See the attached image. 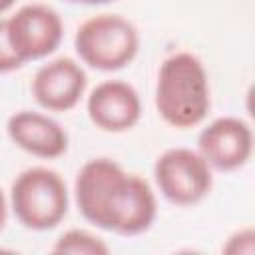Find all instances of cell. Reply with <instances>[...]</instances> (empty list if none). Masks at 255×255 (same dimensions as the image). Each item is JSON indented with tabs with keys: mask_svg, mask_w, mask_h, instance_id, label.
Masks as SVG:
<instances>
[{
	"mask_svg": "<svg viewBox=\"0 0 255 255\" xmlns=\"http://www.w3.org/2000/svg\"><path fill=\"white\" fill-rule=\"evenodd\" d=\"M209 108L211 90L203 62L191 52L167 56L159 64L155 82L159 118L175 129H189L205 120Z\"/></svg>",
	"mask_w": 255,
	"mask_h": 255,
	"instance_id": "1",
	"label": "cell"
},
{
	"mask_svg": "<svg viewBox=\"0 0 255 255\" xmlns=\"http://www.w3.org/2000/svg\"><path fill=\"white\" fill-rule=\"evenodd\" d=\"M10 207L26 229H54L68 213L66 181L50 167H28L12 181Z\"/></svg>",
	"mask_w": 255,
	"mask_h": 255,
	"instance_id": "2",
	"label": "cell"
},
{
	"mask_svg": "<svg viewBox=\"0 0 255 255\" xmlns=\"http://www.w3.org/2000/svg\"><path fill=\"white\" fill-rule=\"evenodd\" d=\"M74 48L90 68L116 72L137 56L139 34L137 28L120 14H96L78 26Z\"/></svg>",
	"mask_w": 255,
	"mask_h": 255,
	"instance_id": "3",
	"label": "cell"
},
{
	"mask_svg": "<svg viewBox=\"0 0 255 255\" xmlns=\"http://www.w3.org/2000/svg\"><path fill=\"white\" fill-rule=\"evenodd\" d=\"M155 215L157 201L147 179L124 169L106 195L96 227L131 237L147 231L155 221Z\"/></svg>",
	"mask_w": 255,
	"mask_h": 255,
	"instance_id": "4",
	"label": "cell"
},
{
	"mask_svg": "<svg viewBox=\"0 0 255 255\" xmlns=\"http://www.w3.org/2000/svg\"><path fill=\"white\" fill-rule=\"evenodd\" d=\"M155 185L161 195L179 207L199 203L213 185V169L193 149L171 147L153 163Z\"/></svg>",
	"mask_w": 255,
	"mask_h": 255,
	"instance_id": "5",
	"label": "cell"
},
{
	"mask_svg": "<svg viewBox=\"0 0 255 255\" xmlns=\"http://www.w3.org/2000/svg\"><path fill=\"white\" fill-rule=\"evenodd\" d=\"M6 32L12 50L26 64L50 56L60 46L64 24L52 6L32 2L6 18Z\"/></svg>",
	"mask_w": 255,
	"mask_h": 255,
	"instance_id": "6",
	"label": "cell"
},
{
	"mask_svg": "<svg viewBox=\"0 0 255 255\" xmlns=\"http://www.w3.org/2000/svg\"><path fill=\"white\" fill-rule=\"evenodd\" d=\"M197 153L217 171H235L243 167L253 153L251 126L233 116L213 120L197 135Z\"/></svg>",
	"mask_w": 255,
	"mask_h": 255,
	"instance_id": "7",
	"label": "cell"
},
{
	"mask_svg": "<svg viewBox=\"0 0 255 255\" xmlns=\"http://www.w3.org/2000/svg\"><path fill=\"white\" fill-rule=\"evenodd\" d=\"M86 86L88 76L84 68L76 60L60 56L36 70L30 90L40 108L62 114L78 106Z\"/></svg>",
	"mask_w": 255,
	"mask_h": 255,
	"instance_id": "8",
	"label": "cell"
},
{
	"mask_svg": "<svg viewBox=\"0 0 255 255\" xmlns=\"http://www.w3.org/2000/svg\"><path fill=\"white\" fill-rule=\"evenodd\" d=\"M86 110L90 122L98 129L122 133L139 122L141 102L131 84L122 80H106L90 92Z\"/></svg>",
	"mask_w": 255,
	"mask_h": 255,
	"instance_id": "9",
	"label": "cell"
},
{
	"mask_svg": "<svg viewBox=\"0 0 255 255\" xmlns=\"http://www.w3.org/2000/svg\"><path fill=\"white\" fill-rule=\"evenodd\" d=\"M6 133L12 143L30 155L56 159L68 151L66 129L46 114L22 110L8 118Z\"/></svg>",
	"mask_w": 255,
	"mask_h": 255,
	"instance_id": "10",
	"label": "cell"
},
{
	"mask_svg": "<svg viewBox=\"0 0 255 255\" xmlns=\"http://www.w3.org/2000/svg\"><path fill=\"white\" fill-rule=\"evenodd\" d=\"M110 247L102 241V237L86 229L64 231L52 247V253H58V255H106Z\"/></svg>",
	"mask_w": 255,
	"mask_h": 255,
	"instance_id": "11",
	"label": "cell"
},
{
	"mask_svg": "<svg viewBox=\"0 0 255 255\" xmlns=\"http://www.w3.org/2000/svg\"><path fill=\"white\" fill-rule=\"evenodd\" d=\"M24 66V62L16 56L10 46L8 32H6V18H0V74H8Z\"/></svg>",
	"mask_w": 255,
	"mask_h": 255,
	"instance_id": "12",
	"label": "cell"
},
{
	"mask_svg": "<svg viewBox=\"0 0 255 255\" xmlns=\"http://www.w3.org/2000/svg\"><path fill=\"white\" fill-rule=\"evenodd\" d=\"M255 233L251 227H245V229H239L237 233H233L227 243L223 245V253H231V255H237V253H253L255 251Z\"/></svg>",
	"mask_w": 255,
	"mask_h": 255,
	"instance_id": "13",
	"label": "cell"
},
{
	"mask_svg": "<svg viewBox=\"0 0 255 255\" xmlns=\"http://www.w3.org/2000/svg\"><path fill=\"white\" fill-rule=\"evenodd\" d=\"M6 219H8V201H6V195H4V191L0 187V231L6 225Z\"/></svg>",
	"mask_w": 255,
	"mask_h": 255,
	"instance_id": "14",
	"label": "cell"
},
{
	"mask_svg": "<svg viewBox=\"0 0 255 255\" xmlns=\"http://www.w3.org/2000/svg\"><path fill=\"white\" fill-rule=\"evenodd\" d=\"M66 2H72V4H90V6H96V4H108V2H114V0H66Z\"/></svg>",
	"mask_w": 255,
	"mask_h": 255,
	"instance_id": "15",
	"label": "cell"
},
{
	"mask_svg": "<svg viewBox=\"0 0 255 255\" xmlns=\"http://www.w3.org/2000/svg\"><path fill=\"white\" fill-rule=\"evenodd\" d=\"M14 2H16V0H0V14H2V12H6L8 8H12V6H14Z\"/></svg>",
	"mask_w": 255,
	"mask_h": 255,
	"instance_id": "16",
	"label": "cell"
}]
</instances>
